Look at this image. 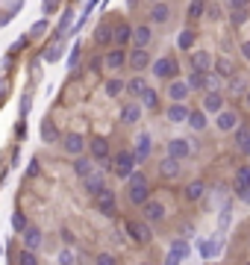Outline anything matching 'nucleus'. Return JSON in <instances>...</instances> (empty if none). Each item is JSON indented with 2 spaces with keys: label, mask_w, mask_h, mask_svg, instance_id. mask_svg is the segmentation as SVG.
Listing matches in <instances>:
<instances>
[{
  "label": "nucleus",
  "mask_w": 250,
  "mask_h": 265,
  "mask_svg": "<svg viewBox=\"0 0 250 265\" xmlns=\"http://www.w3.org/2000/svg\"><path fill=\"white\" fill-rule=\"evenodd\" d=\"M135 165H139L135 150H121V153L112 157V171H115V177H121V180H127L132 171H135Z\"/></svg>",
  "instance_id": "1"
},
{
  "label": "nucleus",
  "mask_w": 250,
  "mask_h": 265,
  "mask_svg": "<svg viewBox=\"0 0 250 265\" xmlns=\"http://www.w3.org/2000/svg\"><path fill=\"white\" fill-rule=\"evenodd\" d=\"M88 157L95 159L100 168H112V157H109V142L103 136H95L92 142H88Z\"/></svg>",
  "instance_id": "2"
},
{
  "label": "nucleus",
  "mask_w": 250,
  "mask_h": 265,
  "mask_svg": "<svg viewBox=\"0 0 250 265\" xmlns=\"http://www.w3.org/2000/svg\"><path fill=\"white\" fill-rule=\"evenodd\" d=\"M127 233H130V239L135 241V245H147V241L153 239V230H150V224L147 221H127Z\"/></svg>",
  "instance_id": "3"
},
{
  "label": "nucleus",
  "mask_w": 250,
  "mask_h": 265,
  "mask_svg": "<svg viewBox=\"0 0 250 265\" xmlns=\"http://www.w3.org/2000/svg\"><path fill=\"white\" fill-rule=\"evenodd\" d=\"M153 74L156 77H162V80H174L179 74V62L174 56H162V59L153 62Z\"/></svg>",
  "instance_id": "4"
},
{
  "label": "nucleus",
  "mask_w": 250,
  "mask_h": 265,
  "mask_svg": "<svg viewBox=\"0 0 250 265\" xmlns=\"http://www.w3.org/2000/svg\"><path fill=\"white\" fill-rule=\"evenodd\" d=\"M142 215L147 224H159V221H165L168 218V209L162 201H147V204L142 206Z\"/></svg>",
  "instance_id": "5"
},
{
  "label": "nucleus",
  "mask_w": 250,
  "mask_h": 265,
  "mask_svg": "<svg viewBox=\"0 0 250 265\" xmlns=\"http://www.w3.org/2000/svg\"><path fill=\"white\" fill-rule=\"evenodd\" d=\"M189 65H191V71H200V74H209L212 71V53L209 50H191V56H189Z\"/></svg>",
  "instance_id": "6"
},
{
  "label": "nucleus",
  "mask_w": 250,
  "mask_h": 265,
  "mask_svg": "<svg viewBox=\"0 0 250 265\" xmlns=\"http://www.w3.org/2000/svg\"><path fill=\"white\" fill-rule=\"evenodd\" d=\"M85 145H88V142L83 139V132H65V136H62V150L71 153V157H80L85 150Z\"/></svg>",
  "instance_id": "7"
},
{
  "label": "nucleus",
  "mask_w": 250,
  "mask_h": 265,
  "mask_svg": "<svg viewBox=\"0 0 250 265\" xmlns=\"http://www.w3.org/2000/svg\"><path fill=\"white\" fill-rule=\"evenodd\" d=\"M127 65H130L132 71H144V68L153 65V59H150L147 48H132L130 53H127Z\"/></svg>",
  "instance_id": "8"
},
{
  "label": "nucleus",
  "mask_w": 250,
  "mask_h": 265,
  "mask_svg": "<svg viewBox=\"0 0 250 265\" xmlns=\"http://www.w3.org/2000/svg\"><path fill=\"white\" fill-rule=\"evenodd\" d=\"M95 206H97V212H103V215H115V212H118L115 192H112V189H103V192L95 197Z\"/></svg>",
  "instance_id": "9"
},
{
  "label": "nucleus",
  "mask_w": 250,
  "mask_h": 265,
  "mask_svg": "<svg viewBox=\"0 0 250 265\" xmlns=\"http://www.w3.org/2000/svg\"><path fill=\"white\" fill-rule=\"evenodd\" d=\"M215 127L221 132H233L238 127V112H233V109H221L218 115H215Z\"/></svg>",
  "instance_id": "10"
},
{
  "label": "nucleus",
  "mask_w": 250,
  "mask_h": 265,
  "mask_svg": "<svg viewBox=\"0 0 250 265\" xmlns=\"http://www.w3.org/2000/svg\"><path fill=\"white\" fill-rule=\"evenodd\" d=\"M127 201L142 209V206L150 201V186H147V183H142V186H127Z\"/></svg>",
  "instance_id": "11"
},
{
  "label": "nucleus",
  "mask_w": 250,
  "mask_h": 265,
  "mask_svg": "<svg viewBox=\"0 0 250 265\" xmlns=\"http://www.w3.org/2000/svg\"><path fill=\"white\" fill-rule=\"evenodd\" d=\"M191 95V89L186 80H171L168 83V97H171V103H186V97Z\"/></svg>",
  "instance_id": "12"
},
{
  "label": "nucleus",
  "mask_w": 250,
  "mask_h": 265,
  "mask_svg": "<svg viewBox=\"0 0 250 265\" xmlns=\"http://www.w3.org/2000/svg\"><path fill=\"white\" fill-rule=\"evenodd\" d=\"M191 142L189 139H171L168 142V157H174V159H189L191 157Z\"/></svg>",
  "instance_id": "13"
},
{
  "label": "nucleus",
  "mask_w": 250,
  "mask_h": 265,
  "mask_svg": "<svg viewBox=\"0 0 250 265\" xmlns=\"http://www.w3.org/2000/svg\"><path fill=\"white\" fill-rule=\"evenodd\" d=\"M103 189H106V177H103L100 171H95L92 177H85V180H83V192L88 194V197H97Z\"/></svg>",
  "instance_id": "14"
},
{
  "label": "nucleus",
  "mask_w": 250,
  "mask_h": 265,
  "mask_svg": "<svg viewBox=\"0 0 250 265\" xmlns=\"http://www.w3.org/2000/svg\"><path fill=\"white\" fill-rule=\"evenodd\" d=\"M179 171H183V159H174V157H165L159 162V174L165 177V180H177Z\"/></svg>",
  "instance_id": "15"
},
{
  "label": "nucleus",
  "mask_w": 250,
  "mask_h": 265,
  "mask_svg": "<svg viewBox=\"0 0 250 265\" xmlns=\"http://www.w3.org/2000/svg\"><path fill=\"white\" fill-rule=\"evenodd\" d=\"M103 65H106V71H121L127 65V50H121V48L109 50L106 56H103Z\"/></svg>",
  "instance_id": "16"
},
{
  "label": "nucleus",
  "mask_w": 250,
  "mask_h": 265,
  "mask_svg": "<svg viewBox=\"0 0 250 265\" xmlns=\"http://www.w3.org/2000/svg\"><path fill=\"white\" fill-rule=\"evenodd\" d=\"M132 41H135V48H150V41H153L150 24H135L132 27Z\"/></svg>",
  "instance_id": "17"
},
{
  "label": "nucleus",
  "mask_w": 250,
  "mask_h": 265,
  "mask_svg": "<svg viewBox=\"0 0 250 265\" xmlns=\"http://www.w3.org/2000/svg\"><path fill=\"white\" fill-rule=\"evenodd\" d=\"M150 150H153L150 132H139V136H135V157H139V162H147V159H150Z\"/></svg>",
  "instance_id": "18"
},
{
  "label": "nucleus",
  "mask_w": 250,
  "mask_h": 265,
  "mask_svg": "<svg viewBox=\"0 0 250 265\" xmlns=\"http://www.w3.org/2000/svg\"><path fill=\"white\" fill-rule=\"evenodd\" d=\"M74 174H77L80 180L92 177V174H95V159H92V157H83V153H80V157H74Z\"/></svg>",
  "instance_id": "19"
},
{
  "label": "nucleus",
  "mask_w": 250,
  "mask_h": 265,
  "mask_svg": "<svg viewBox=\"0 0 250 265\" xmlns=\"http://www.w3.org/2000/svg\"><path fill=\"white\" fill-rule=\"evenodd\" d=\"M95 41L100 45V48H112V45H115V27L103 21V24L95 30Z\"/></svg>",
  "instance_id": "20"
},
{
  "label": "nucleus",
  "mask_w": 250,
  "mask_h": 265,
  "mask_svg": "<svg viewBox=\"0 0 250 265\" xmlns=\"http://www.w3.org/2000/svg\"><path fill=\"white\" fill-rule=\"evenodd\" d=\"M21 241H24V248H30V251H38L44 239H41V230H38L36 224H30V227L21 233Z\"/></svg>",
  "instance_id": "21"
},
{
  "label": "nucleus",
  "mask_w": 250,
  "mask_h": 265,
  "mask_svg": "<svg viewBox=\"0 0 250 265\" xmlns=\"http://www.w3.org/2000/svg\"><path fill=\"white\" fill-rule=\"evenodd\" d=\"M212 71L221 77V80H230L233 74H236V62L230 59V56H218L215 59V65H212Z\"/></svg>",
  "instance_id": "22"
},
{
  "label": "nucleus",
  "mask_w": 250,
  "mask_h": 265,
  "mask_svg": "<svg viewBox=\"0 0 250 265\" xmlns=\"http://www.w3.org/2000/svg\"><path fill=\"white\" fill-rule=\"evenodd\" d=\"M226 95H247V77L244 74H233L230 80H226Z\"/></svg>",
  "instance_id": "23"
},
{
  "label": "nucleus",
  "mask_w": 250,
  "mask_h": 265,
  "mask_svg": "<svg viewBox=\"0 0 250 265\" xmlns=\"http://www.w3.org/2000/svg\"><path fill=\"white\" fill-rule=\"evenodd\" d=\"M203 109L212 112V115H218V112L224 109V95H221V92H206V95H203Z\"/></svg>",
  "instance_id": "24"
},
{
  "label": "nucleus",
  "mask_w": 250,
  "mask_h": 265,
  "mask_svg": "<svg viewBox=\"0 0 250 265\" xmlns=\"http://www.w3.org/2000/svg\"><path fill=\"white\" fill-rule=\"evenodd\" d=\"M168 18H171V6H168L165 0H159L150 6V21L153 24H168Z\"/></svg>",
  "instance_id": "25"
},
{
  "label": "nucleus",
  "mask_w": 250,
  "mask_h": 265,
  "mask_svg": "<svg viewBox=\"0 0 250 265\" xmlns=\"http://www.w3.org/2000/svg\"><path fill=\"white\" fill-rule=\"evenodd\" d=\"M142 103H124L121 106V124H135V121L142 118Z\"/></svg>",
  "instance_id": "26"
},
{
  "label": "nucleus",
  "mask_w": 250,
  "mask_h": 265,
  "mask_svg": "<svg viewBox=\"0 0 250 265\" xmlns=\"http://www.w3.org/2000/svg\"><path fill=\"white\" fill-rule=\"evenodd\" d=\"M189 106H186V103H171V106H168V112H165V118L168 121H174V124H183V121H189Z\"/></svg>",
  "instance_id": "27"
},
{
  "label": "nucleus",
  "mask_w": 250,
  "mask_h": 265,
  "mask_svg": "<svg viewBox=\"0 0 250 265\" xmlns=\"http://www.w3.org/2000/svg\"><path fill=\"white\" fill-rule=\"evenodd\" d=\"M41 142H44V145H56V142H59V130H56V124L50 118L41 121Z\"/></svg>",
  "instance_id": "28"
},
{
  "label": "nucleus",
  "mask_w": 250,
  "mask_h": 265,
  "mask_svg": "<svg viewBox=\"0 0 250 265\" xmlns=\"http://www.w3.org/2000/svg\"><path fill=\"white\" fill-rule=\"evenodd\" d=\"M74 21H77V12H74V9H65V12H62V18H59V27H56V38L68 36V33L74 30V27H71Z\"/></svg>",
  "instance_id": "29"
},
{
  "label": "nucleus",
  "mask_w": 250,
  "mask_h": 265,
  "mask_svg": "<svg viewBox=\"0 0 250 265\" xmlns=\"http://www.w3.org/2000/svg\"><path fill=\"white\" fill-rule=\"evenodd\" d=\"M130 38H132V27L130 24H115V45L112 48H127L130 45Z\"/></svg>",
  "instance_id": "30"
},
{
  "label": "nucleus",
  "mask_w": 250,
  "mask_h": 265,
  "mask_svg": "<svg viewBox=\"0 0 250 265\" xmlns=\"http://www.w3.org/2000/svg\"><path fill=\"white\" fill-rule=\"evenodd\" d=\"M233 192H236L238 201L250 204V183L244 180V177H238V174H236V180H233Z\"/></svg>",
  "instance_id": "31"
},
{
  "label": "nucleus",
  "mask_w": 250,
  "mask_h": 265,
  "mask_svg": "<svg viewBox=\"0 0 250 265\" xmlns=\"http://www.w3.org/2000/svg\"><path fill=\"white\" fill-rule=\"evenodd\" d=\"M203 194H206V186H203V180H194L186 186V201H191V204H197Z\"/></svg>",
  "instance_id": "32"
},
{
  "label": "nucleus",
  "mask_w": 250,
  "mask_h": 265,
  "mask_svg": "<svg viewBox=\"0 0 250 265\" xmlns=\"http://www.w3.org/2000/svg\"><path fill=\"white\" fill-rule=\"evenodd\" d=\"M144 92H147L144 77H130V80H127V95H130V97H142Z\"/></svg>",
  "instance_id": "33"
},
{
  "label": "nucleus",
  "mask_w": 250,
  "mask_h": 265,
  "mask_svg": "<svg viewBox=\"0 0 250 265\" xmlns=\"http://www.w3.org/2000/svg\"><path fill=\"white\" fill-rule=\"evenodd\" d=\"M186 124H189L191 130H197V132L206 130V124H209V118H206V109H197V112H191Z\"/></svg>",
  "instance_id": "34"
},
{
  "label": "nucleus",
  "mask_w": 250,
  "mask_h": 265,
  "mask_svg": "<svg viewBox=\"0 0 250 265\" xmlns=\"http://www.w3.org/2000/svg\"><path fill=\"white\" fill-rule=\"evenodd\" d=\"M103 92H106V97H118L121 92H127V83L118 80V77H109L106 85H103Z\"/></svg>",
  "instance_id": "35"
},
{
  "label": "nucleus",
  "mask_w": 250,
  "mask_h": 265,
  "mask_svg": "<svg viewBox=\"0 0 250 265\" xmlns=\"http://www.w3.org/2000/svg\"><path fill=\"white\" fill-rule=\"evenodd\" d=\"M236 147L238 150H244V153H250V130L247 127H241V124L236 127Z\"/></svg>",
  "instance_id": "36"
},
{
  "label": "nucleus",
  "mask_w": 250,
  "mask_h": 265,
  "mask_svg": "<svg viewBox=\"0 0 250 265\" xmlns=\"http://www.w3.org/2000/svg\"><path fill=\"white\" fill-rule=\"evenodd\" d=\"M194 38H197V36H194V30H191V27H189V30H183V33L177 36V48L179 50H191V48H194Z\"/></svg>",
  "instance_id": "37"
},
{
  "label": "nucleus",
  "mask_w": 250,
  "mask_h": 265,
  "mask_svg": "<svg viewBox=\"0 0 250 265\" xmlns=\"http://www.w3.org/2000/svg\"><path fill=\"white\" fill-rule=\"evenodd\" d=\"M203 12H206V0H191L189 3V21L194 24V21H200Z\"/></svg>",
  "instance_id": "38"
},
{
  "label": "nucleus",
  "mask_w": 250,
  "mask_h": 265,
  "mask_svg": "<svg viewBox=\"0 0 250 265\" xmlns=\"http://www.w3.org/2000/svg\"><path fill=\"white\" fill-rule=\"evenodd\" d=\"M139 103H142L144 109H156V106H159V95H156L153 89H147V92L139 97Z\"/></svg>",
  "instance_id": "39"
},
{
  "label": "nucleus",
  "mask_w": 250,
  "mask_h": 265,
  "mask_svg": "<svg viewBox=\"0 0 250 265\" xmlns=\"http://www.w3.org/2000/svg\"><path fill=\"white\" fill-rule=\"evenodd\" d=\"M197 251H200V256H206V259H215L221 248H218L215 241H200V245H197Z\"/></svg>",
  "instance_id": "40"
},
{
  "label": "nucleus",
  "mask_w": 250,
  "mask_h": 265,
  "mask_svg": "<svg viewBox=\"0 0 250 265\" xmlns=\"http://www.w3.org/2000/svg\"><path fill=\"white\" fill-rule=\"evenodd\" d=\"M230 24H233V27H244V24H247V9H230Z\"/></svg>",
  "instance_id": "41"
},
{
  "label": "nucleus",
  "mask_w": 250,
  "mask_h": 265,
  "mask_svg": "<svg viewBox=\"0 0 250 265\" xmlns=\"http://www.w3.org/2000/svg\"><path fill=\"white\" fill-rule=\"evenodd\" d=\"M38 251H30V248H24V251L18 253V265H38Z\"/></svg>",
  "instance_id": "42"
},
{
  "label": "nucleus",
  "mask_w": 250,
  "mask_h": 265,
  "mask_svg": "<svg viewBox=\"0 0 250 265\" xmlns=\"http://www.w3.org/2000/svg\"><path fill=\"white\" fill-rule=\"evenodd\" d=\"M9 224H12V230H15V233H24V230L30 227V224H27V218H24V212H12Z\"/></svg>",
  "instance_id": "43"
},
{
  "label": "nucleus",
  "mask_w": 250,
  "mask_h": 265,
  "mask_svg": "<svg viewBox=\"0 0 250 265\" xmlns=\"http://www.w3.org/2000/svg\"><path fill=\"white\" fill-rule=\"evenodd\" d=\"M171 251L177 253L179 259H186V256H189V241H186V239H174V241H171Z\"/></svg>",
  "instance_id": "44"
},
{
  "label": "nucleus",
  "mask_w": 250,
  "mask_h": 265,
  "mask_svg": "<svg viewBox=\"0 0 250 265\" xmlns=\"http://www.w3.org/2000/svg\"><path fill=\"white\" fill-rule=\"evenodd\" d=\"M48 27H50V21H48V18H41V21H36V24L30 27V36H33V38L44 36V33H48Z\"/></svg>",
  "instance_id": "45"
},
{
  "label": "nucleus",
  "mask_w": 250,
  "mask_h": 265,
  "mask_svg": "<svg viewBox=\"0 0 250 265\" xmlns=\"http://www.w3.org/2000/svg\"><path fill=\"white\" fill-rule=\"evenodd\" d=\"M62 53H65V48H62V41H56V45H53V48L44 53V59H48V62H59Z\"/></svg>",
  "instance_id": "46"
},
{
  "label": "nucleus",
  "mask_w": 250,
  "mask_h": 265,
  "mask_svg": "<svg viewBox=\"0 0 250 265\" xmlns=\"http://www.w3.org/2000/svg\"><path fill=\"white\" fill-rule=\"evenodd\" d=\"M95 265H118V259L112 253H97L95 256Z\"/></svg>",
  "instance_id": "47"
},
{
  "label": "nucleus",
  "mask_w": 250,
  "mask_h": 265,
  "mask_svg": "<svg viewBox=\"0 0 250 265\" xmlns=\"http://www.w3.org/2000/svg\"><path fill=\"white\" fill-rule=\"evenodd\" d=\"M77 259H74V251L71 248H65V251L59 253V265H74Z\"/></svg>",
  "instance_id": "48"
},
{
  "label": "nucleus",
  "mask_w": 250,
  "mask_h": 265,
  "mask_svg": "<svg viewBox=\"0 0 250 265\" xmlns=\"http://www.w3.org/2000/svg\"><path fill=\"white\" fill-rule=\"evenodd\" d=\"M226 6H230V9H247L250 0H226Z\"/></svg>",
  "instance_id": "49"
},
{
  "label": "nucleus",
  "mask_w": 250,
  "mask_h": 265,
  "mask_svg": "<svg viewBox=\"0 0 250 265\" xmlns=\"http://www.w3.org/2000/svg\"><path fill=\"white\" fill-rule=\"evenodd\" d=\"M30 103H33V97H30V95L21 97V115H27V112H30Z\"/></svg>",
  "instance_id": "50"
},
{
  "label": "nucleus",
  "mask_w": 250,
  "mask_h": 265,
  "mask_svg": "<svg viewBox=\"0 0 250 265\" xmlns=\"http://www.w3.org/2000/svg\"><path fill=\"white\" fill-rule=\"evenodd\" d=\"M179 262H183V259H179L177 253H174V251H168V256H165V265H179Z\"/></svg>",
  "instance_id": "51"
},
{
  "label": "nucleus",
  "mask_w": 250,
  "mask_h": 265,
  "mask_svg": "<svg viewBox=\"0 0 250 265\" xmlns=\"http://www.w3.org/2000/svg\"><path fill=\"white\" fill-rule=\"evenodd\" d=\"M56 6H59L56 0H44V12H48V15H53V12H56Z\"/></svg>",
  "instance_id": "52"
},
{
  "label": "nucleus",
  "mask_w": 250,
  "mask_h": 265,
  "mask_svg": "<svg viewBox=\"0 0 250 265\" xmlns=\"http://www.w3.org/2000/svg\"><path fill=\"white\" fill-rule=\"evenodd\" d=\"M77 59H80V50L74 48V50H71V56H68V65H71V68H77Z\"/></svg>",
  "instance_id": "53"
},
{
  "label": "nucleus",
  "mask_w": 250,
  "mask_h": 265,
  "mask_svg": "<svg viewBox=\"0 0 250 265\" xmlns=\"http://www.w3.org/2000/svg\"><path fill=\"white\" fill-rule=\"evenodd\" d=\"M21 6H24V0H15L12 6H9V15H18L21 12Z\"/></svg>",
  "instance_id": "54"
},
{
  "label": "nucleus",
  "mask_w": 250,
  "mask_h": 265,
  "mask_svg": "<svg viewBox=\"0 0 250 265\" xmlns=\"http://www.w3.org/2000/svg\"><path fill=\"white\" fill-rule=\"evenodd\" d=\"M241 56L250 62V41H241Z\"/></svg>",
  "instance_id": "55"
},
{
  "label": "nucleus",
  "mask_w": 250,
  "mask_h": 265,
  "mask_svg": "<svg viewBox=\"0 0 250 265\" xmlns=\"http://www.w3.org/2000/svg\"><path fill=\"white\" fill-rule=\"evenodd\" d=\"M62 239L68 241V245H74V233H71V230H68V227H65V230H62Z\"/></svg>",
  "instance_id": "56"
},
{
  "label": "nucleus",
  "mask_w": 250,
  "mask_h": 265,
  "mask_svg": "<svg viewBox=\"0 0 250 265\" xmlns=\"http://www.w3.org/2000/svg\"><path fill=\"white\" fill-rule=\"evenodd\" d=\"M103 68V59H92V71H100Z\"/></svg>",
  "instance_id": "57"
},
{
  "label": "nucleus",
  "mask_w": 250,
  "mask_h": 265,
  "mask_svg": "<svg viewBox=\"0 0 250 265\" xmlns=\"http://www.w3.org/2000/svg\"><path fill=\"white\" fill-rule=\"evenodd\" d=\"M244 106L250 109V92H247V95H244Z\"/></svg>",
  "instance_id": "58"
},
{
  "label": "nucleus",
  "mask_w": 250,
  "mask_h": 265,
  "mask_svg": "<svg viewBox=\"0 0 250 265\" xmlns=\"http://www.w3.org/2000/svg\"><path fill=\"white\" fill-rule=\"evenodd\" d=\"M127 3H130V6H135V3H139V0H127Z\"/></svg>",
  "instance_id": "59"
},
{
  "label": "nucleus",
  "mask_w": 250,
  "mask_h": 265,
  "mask_svg": "<svg viewBox=\"0 0 250 265\" xmlns=\"http://www.w3.org/2000/svg\"><path fill=\"white\" fill-rule=\"evenodd\" d=\"M150 3H159V0H150Z\"/></svg>",
  "instance_id": "60"
},
{
  "label": "nucleus",
  "mask_w": 250,
  "mask_h": 265,
  "mask_svg": "<svg viewBox=\"0 0 250 265\" xmlns=\"http://www.w3.org/2000/svg\"><path fill=\"white\" fill-rule=\"evenodd\" d=\"M247 265H250V262H247Z\"/></svg>",
  "instance_id": "61"
}]
</instances>
